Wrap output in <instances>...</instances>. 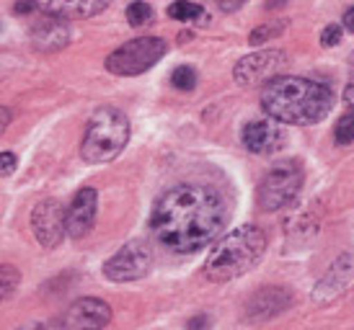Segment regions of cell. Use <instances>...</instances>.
<instances>
[{"instance_id":"1","label":"cell","mask_w":354,"mask_h":330,"mask_svg":"<svg viewBox=\"0 0 354 330\" xmlns=\"http://www.w3.org/2000/svg\"><path fill=\"white\" fill-rule=\"evenodd\" d=\"M225 202L207 186L184 184L160 196L150 214V227L160 243L176 253H194L209 245L225 224Z\"/></svg>"},{"instance_id":"2","label":"cell","mask_w":354,"mask_h":330,"mask_svg":"<svg viewBox=\"0 0 354 330\" xmlns=\"http://www.w3.org/2000/svg\"><path fill=\"white\" fill-rule=\"evenodd\" d=\"M261 108L282 124H318L331 114L334 93L315 80L277 75L261 90Z\"/></svg>"},{"instance_id":"3","label":"cell","mask_w":354,"mask_h":330,"mask_svg":"<svg viewBox=\"0 0 354 330\" xmlns=\"http://www.w3.org/2000/svg\"><path fill=\"white\" fill-rule=\"evenodd\" d=\"M264 251L266 235L256 224H243L233 233H227L212 248L205 263V276L215 284L233 282L246 271H251L256 263L261 261Z\"/></svg>"},{"instance_id":"4","label":"cell","mask_w":354,"mask_h":330,"mask_svg":"<svg viewBox=\"0 0 354 330\" xmlns=\"http://www.w3.org/2000/svg\"><path fill=\"white\" fill-rule=\"evenodd\" d=\"M129 142V119L119 108H99L88 122L80 155L86 163H109Z\"/></svg>"},{"instance_id":"5","label":"cell","mask_w":354,"mask_h":330,"mask_svg":"<svg viewBox=\"0 0 354 330\" xmlns=\"http://www.w3.org/2000/svg\"><path fill=\"white\" fill-rule=\"evenodd\" d=\"M166 41L160 37H140V39L122 44L117 52H111L106 57V70L114 75H122V78L142 75L166 55Z\"/></svg>"},{"instance_id":"6","label":"cell","mask_w":354,"mask_h":330,"mask_svg":"<svg viewBox=\"0 0 354 330\" xmlns=\"http://www.w3.org/2000/svg\"><path fill=\"white\" fill-rule=\"evenodd\" d=\"M300 188H303V168H300V163L282 160L264 175V181L259 186V206L264 212L282 209L290 202H295Z\"/></svg>"},{"instance_id":"7","label":"cell","mask_w":354,"mask_h":330,"mask_svg":"<svg viewBox=\"0 0 354 330\" xmlns=\"http://www.w3.org/2000/svg\"><path fill=\"white\" fill-rule=\"evenodd\" d=\"M150 263H153V255L142 243H127L124 248H119L106 263H104V276L109 282H138L145 273L150 271Z\"/></svg>"},{"instance_id":"8","label":"cell","mask_w":354,"mask_h":330,"mask_svg":"<svg viewBox=\"0 0 354 330\" xmlns=\"http://www.w3.org/2000/svg\"><path fill=\"white\" fill-rule=\"evenodd\" d=\"M287 65V55L282 49H261L243 57L236 65L233 75L241 86H256V83H269L279 75V70Z\"/></svg>"},{"instance_id":"9","label":"cell","mask_w":354,"mask_h":330,"mask_svg":"<svg viewBox=\"0 0 354 330\" xmlns=\"http://www.w3.org/2000/svg\"><path fill=\"white\" fill-rule=\"evenodd\" d=\"M31 227L41 248H57L68 233V212L57 199H44L31 214Z\"/></svg>"},{"instance_id":"10","label":"cell","mask_w":354,"mask_h":330,"mask_svg":"<svg viewBox=\"0 0 354 330\" xmlns=\"http://www.w3.org/2000/svg\"><path fill=\"white\" fill-rule=\"evenodd\" d=\"M285 142L287 135L285 129L277 124V119H261V122H251L243 126V145L256 155L277 153L279 147H285Z\"/></svg>"},{"instance_id":"11","label":"cell","mask_w":354,"mask_h":330,"mask_svg":"<svg viewBox=\"0 0 354 330\" xmlns=\"http://www.w3.org/2000/svg\"><path fill=\"white\" fill-rule=\"evenodd\" d=\"M96 206H99V194L96 188H80L73 204L68 206V235L70 237H86L96 220Z\"/></svg>"},{"instance_id":"12","label":"cell","mask_w":354,"mask_h":330,"mask_svg":"<svg viewBox=\"0 0 354 330\" xmlns=\"http://www.w3.org/2000/svg\"><path fill=\"white\" fill-rule=\"evenodd\" d=\"M109 320H111V307L106 302L96 297H83L70 304L62 325L65 328H104L109 325Z\"/></svg>"},{"instance_id":"13","label":"cell","mask_w":354,"mask_h":330,"mask_svg":"<svg viewBox=\"0 0 354 330\" xmlns=\"http://www.w3.org/2000/svg\"><path fill=\"white\" fill-rule=\"evenodd\" d=\"M111 0H37V8L44 16L57 19H91L106 10Z\"/></svg>"},{"instance_id":"14","label":"cell","mask_w":354,"mask_h":330,"mask_svg":"<svg viewBox=\"0 0 354 330\" xmlns=\"http://www.w3.org/2000/svg\"><path fill=\"white\" fill-rule=\"evenodd\" d=\"M287 304H290V294L282 287H264L256 297H251L246 315L248 320H266V318L287 310Z\"/></svg>"},{"instance_id":"15","label":"cell","mask_w":354,"mask_h":330,"mask_svg":"<svg viewBox=\"0 0 354 330\" xmlns=\"http://www.w3.org/2000/svg\"><path fill=\"white\" fill-rule=\"evenodd\" d=\"M31 39H34V47L52 52V49H62L65 44H68L70 31H68V26L62 23V19H57V16H47L41 23L34 26Z\"/></svg>"},{"instance_id":"16","label":"cell","mask_w":354,"mask_h":330,"mask_svg":"<svg viewBox=\"0 0 354 330\" xmlns=\"http://www.w3.org/2000/svg\"><path fill=\"white\" fill-rule=\"evenodd\" d=\"M168 16L176 21H197L205 16L202 6L197 3H189V0H176L174 6H168Z\"/></svg>"},{"instance_id":"17","label":"cell","mask_w":354,"mask_h":330,"mask_svg":"<svg viewBox=\"0 0 354 330\" xmlns=\"http://www.w3.org/2000/svg\"><path fill=\"white\" fill-rule=\"evenodd\" d=\"M21 273L16 266H0V302L8 300L13 291L19 289Z\"/></svg>"},{"instance_id":"18","label":"cell","mask_w":354,"mask_h":330,"mask_svg":"<svg viewBox=\"0 0 354 330\" xmlns=\"http://www.w3.org/2000/svg\"><path fill=\"white\" fill-rule=\"evenodd\" d=\"M334 137L339 145H349V142H354V108L352 111H346L344 117L336 122Z\"/></svg>"},{"instance_id":"19","label":"cell","mask_w":354,"mask_h":330,"mask_svg":"<svg viewBox=\"0 0 354 330\" xmlns=\"http://www.w3.org/2000/svg\"><path fill=\"white\" fill-rule=\"evenodd\" d=\"M127 21L132 26H148L150 21H153V8H150L148 3L138 0V3H132L127 8Z\"/></svg>"},{"instance_id":"20","label":"cell","mask_w":354,"mask_h":330,"mask_svg":"<svg viewBox=\"0 0 354 330\" xmlns=\"http://www.w3.org/2000/svg\"><path fill=\"white\" fill-rule=\"evenodd\" d=\"M171 83L178 88V90H192V88L197 86V72L192 68H176L174 70V75H171Z\"/></svg>"},{"instance_id":"21","label":"cell","mask_w":354,"mask_h":330,"mask_svg":"<svg viewBox=\"0 0 354 330\" xmlns=\"http://www.w3.org/2000/svg\"><path fill=\"white\" fill-rule=\"evenodd\" d=\"M282 29H285V21H277V23H264V26H259V29L251 31L248 41H251V44H261V41L277 37V34H279Z\"/></svg>"},{"instance_id":"22","label":"cell","mask_w":354,"mask_h":330,"mask_svg":"<svg viewBox=\"0 0 354 330\" xmlns=\"http://www.w3.org/2000/svg\"><path fill=\"white\" fill-rule=\"evenodd\" d=\"M342 34H344V29L331 23V26H326L324 34H321V44H324V47H336V44L342 41Z\"/></svg>"},{"instance_id":"23","label":"cell","mask_w":354,"mask_h":330,"mask_svg":"<svg viewBox=\"0 0 354 330\" xmlns=\"http://www.w3.org/2000/svg\"><path fill=\"white\" fill-rule=\"evenodd\" d=\"M16 155L13 153H0V178H6V175H10L13 171H16Z\"/></svg>"},{"instance_id":"24","label":"cell","mask_w":354,"mask_h":330,"mask_svg":"<svg viewBox=\"0 0 354 330\" xmlns=\"http://www.w3.org/2000/svg\"><path fill=\"white\" fill-rule=\"evenodd\" d=\"M220 3V8L225 10V13H233V10H238L246 0H217Z\"/></svg>"},{"instance_id":"25","label":"cell","mask_w":354,"mask_h":330,"mask_svg":"<svg viewBox=\"0 0 354 330\" xmlns=\"http://www.w3.org/2000/svg\"><path fill=\"white\" fill-rule=\"evenodd\" d=\"M8 124H10V111H8V108L0 106V135L8 129Z\"/></svg>"},{"instance_id":"26","label":"cell","mask_w":354,"mask_h":330,"mask_svg":"<svg viewBox=\"0 0 354 330\" xmlns=\"http://www.w3.org/2000/svg\"><path fill=\"white\" fill-rule=\"evenodd\" d=\"M34 8H37V0H21L19 6H16V13H29Z\"/></svg>"},{"instance_id":"27","label":"cell","mask_w":354,"mask_h":330,"mask_svg":"<svg viewBox=\"0 0 354 330\" xmlns=\"http://www.w3.org/2000/svg\"><path fill=\"white\" fill-rule=\"evenodd\" d=\"M344 29L346 31H354V8H349L344 13Z\"/></svg>"},{"instance_id":"28","label":"cell","mask_w":354,"mask_h":330,"mask_svg":"<svg viewBox=\"0 0 354 330\" xmlns=\"http://www.w3.org/2000/svg\"><path fill=\"white\" fill-rule=\"evenodd\" d=\"M344 104H349V106L354 108V83H352V86H346V90H344Z\"/></svg>"}]
</instances>
